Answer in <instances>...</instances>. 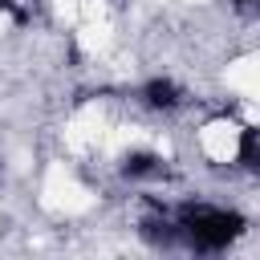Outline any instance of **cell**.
<instances>
[{
  "instance_id": "cell-1",
  "label": "cell",
  "mask_w": 260,
  "mask_h": 260,
  "mask_svg": "<svg viewBox=\"0 0 260 260\" xmlns=\"http://www.w3.org/2000/svg\"><path fill=\"white\" fill-rule=\"evenodd\" d=\"M244 215L232 207H211V203H183L179 207V240H187V248L195 252H223L240 232H244Z\"/></svg>"
},
{
  "instance_id": "cell-2",
  "label": "cell",
  "mask_w": 260,
  "mask_h": 260,
  "mask_svg": "<svg viewBox=\"0 0 260 260\" xmlns=\"http://www.w3.org/2000/svg\"><path fill=\"white\" fill-rule=\"evenodd\" d=\"M142 102H146L150 110H175V106L183 102V89H179L171 77H150V81L142 85Z\"/></svg>"
},
{
  "instance_id": "cell-3",
  "label": "cell",
  "mask_w": 260,
  "mask_h": 260,
  "mask_svg": "<svg viewBox=\"0 0 260 260\" xmlns=\"http://www.w3.org/2000/svg\"><path fill=\"white\" fill-rule=\"evenodd\" d=\"M236 154H240V162H244L248 171L260 167V130H256V126H244V130H240V146H236Z\"/></svg>"
},
{
  "instance_id": "cell-4",
  "label": "cell",
  "mask_w": 260,
  "mask_h": 260,
  "mask_svg": "<svg viewBox=\"0 0 260 260\" xmlns=\"http://www.w3.org/2000/svg\"><path fill=\"white\" fill-rule=\"evenodd\" d=\"M122 171H126L130 179H142V175H158V158H154V154H146V150H134V154H126Z\"/></svg>"
},
{
  "instance_id": "cell-5",
  "label": "cell",
  "mask_w": 260,
  "mask_h": 260,
  "mask_svg": "<svg viewBox=\"0 0 260 260\" xmlns=\"http://www.w3.org/2000/svg\"><path fill=\"white\" fill-rule=\"evenodd\" d=\"M236 4H252V0H236Z\"/></svg>"
}]
</instances>
